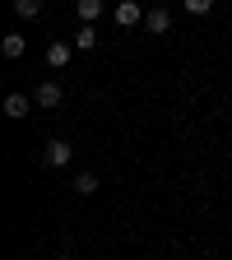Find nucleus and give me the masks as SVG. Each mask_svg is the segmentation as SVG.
<instances>
[{"label": "nucleus", "mask_w": 232, "mask_h": 260, "mask_svg": "<svg viewBox=\"0 0 232 260\" xmlns=\"http://www.w3.org/2000/svg\"><path fill=\"white\" fill-rule=\"evenodd\" d=\"M116 23L121 28H135L140 23V0H121V5H116Z\"/></svg>", "instance_id": "nucleus-5"}, {"label": "nucleus", "mask_w": 232, "mask_h": 260, "mask_svg": "<svg viewBox=\"0 0 232 260\" xmlns=\"http://www.w3.org/2000/svg\"><path fill=\"white\" fill-rule=\"evenodd\" d=\"M75 14H79V23H97V14H103V0H75Z\"/></svg>", "instance_id": "nucleus-7"}, {"label": "nucleus", "mask_w": 232, "mask_h": 260, "mask_svg": "<svg viewBox=\"0 0 232 260\" xmlns=\"http://www.w3.org/2000/svg\"><path fill=\"white\" fill-rule=\"evenodd\" d=\"M75 190H79V195H93V190H97V172H79V177H75Z\"/></svg>", "instance_id": "nucleus-11"}, {"label": "nucleus", "mask_w": 232, "mask_h": 260, "mask_svg": "<svg viewBox=\"0 0 232 260\" xmlns=\"http://www.w3.org/2000/svg\"><path fill=\"white\" fill-rule=\"evenodd\" d=\"M32 107H38V103H28L23 93H10V98H5V116H10V121H23Z\"/></svg>", "instance_id": "nucleus-4"}, {"label": "nucleus", "mask_w": 232, "mask_h": 260, "mask_svg": "<svg viewBox=\"0 0 232 260\" xmlns=\"http://www.w3.org/2000/svg\"><path fill=\"white\" fill-rule=\"evenodd\" d=\"M56 260H70V255H56Z\"/></svg>", "instance_id": "nucleus-13"}, {"label": "nucleus", "mask_w": 232, "mask_h": 260, "mask_svg": "<svg viewBox=\"0 0 232 260\" xmlns=\"http://www.w3.org/2000/svg\"><path fill=\"white\" fill-rule=\"evenodd\" d=\"M93 47H97V28H93V23H84V28L75 32V51H93Z\"/></svg>", "instance_id": "nucleus-9"}, {"label": "nucleus", "mask_w": 232, "mask_h": 260, "mask_svg": "<svg viewBox=\"0 0 232 260\" xmlns=\"http://www.w3.org/2000/svg\"><path fill=\"white\" fill-rule=\"evenodd\" d=\"M60 98H65V93H60V84H51V79H47V84H38L32 103H38L42 112H51V107H60Z\"/></svg>", "instance_id": "nucleus-1"}, {"label": "nucleus", "mask_w": 232, "mask_h": 260, "mask_svg": "<svg viewBox=\"0 0 232 260\" xmlns=\"http://www.w3.org/2000/svg\"><path fill=\"white\" fill-rule=\"evenodd\" d=\"M144 28H149V32H168V28H172V14H168V10H149V14H144Z\"/></svg>", "instance_id": "nucleus-8"}, {"label": "nucleus", "mask_w": 232, "mask_h": 260, "mask_svg": "<svg viewBox=\"0 0 232 260\" xmlns=\"http://www.w3.org/2000/svg\"><path fill=\"white\" fill-rule=\"evenodd\" d=\"M70 56H75V42H51L47 47V65H51V70H65Z\"/></svg>", "instance_id": "nucleus-2"}, {"label": "nucleus", "mask_w": 232, "mask_h": 260, "mask_svg": "<svg viewBox=\"0 0 232 260\" xmlns=\"http://www.w3.org/2000/svg\"><path fill=\"white\" fill-rule=\"evenodd\" d=\"M181 5H186L190 14H209V10H214V0H181Z\"/></svg>", "instance_id": "nucleus-12"}, {"label": "nucleus", "mask_w": 232, "mask_h": 260, "mask_svg": "<svg viewBox=\"0 0 232 260\" xmlns=\"http://www.w3.org/2000/svg\"><path fill=\"white\" fill-rule=\"evenodd\" d=\"M0 51H5L10 60H19V56L28 51V42H23V32H5V38H0Z\"/></svg>", "instance_id": "nucleus-6"}, {"label": "nucleus", "mask_w": 232, "mask_h": 260, "mask_svg": "<svg viewBox=\"0 0 232 260\" xmlns=\"http://www.w3.org/2000/svg\"><path fill=\"white\" fill-rule=\"evenodd\" d=\"M14 14L19 19H38L42 14V0H14Z\"/></svg>", "instance_id": "nucleus-10"}, {"label": "nucleus", "mask_w": 232, "mask_h": 260, "mask_svg": "<svg viewBox=\"0 0 232 260\" xmlns=\"http://www.w3.org/2000/svg\"><path fill=\"white\" fill-rule=\"evenodd\" d=\"M42 158H47V168H65V162H70V158H75V149H70V144H65V140H51Z\"/></svg>", "instance_id": "nucleus-3"}]
</instances>
